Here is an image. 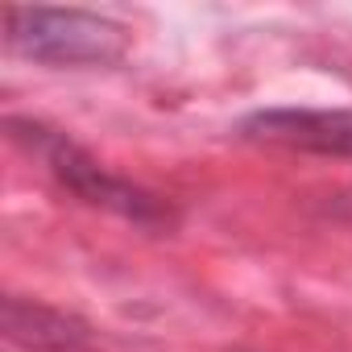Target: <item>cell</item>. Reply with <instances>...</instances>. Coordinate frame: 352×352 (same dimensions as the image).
Wrapping results in <instances>:
<instances>
[{"instance_id": "1", "label": "cell", "mask_w": 352, "mask_h": 352, "mask_svg": "<svg viewBox=\"0 0 352 352\" xmlns=\"http://www.w3.org/2000/svg\"><path fill=\"white\" fill-rule=\"evenodd\" d=\"M9 137L30 157H38L46 166V174H50L63 191H71L75 199H83L91 208H104V212H112V216L145 228V232H170L174 220H179V216H174V208L162 195H153V191L120 179V174L104 170L63 129H50V124H42L34 116H9Z\"/></svg>"}, {"instance_id": "2", "label": "cell", "mask_w": 352, "mask_h": 352, "mask_svg": "<svg viewBox=\"0 0 352 352\" xmlns=\"http://www.w3.org/2000/svg\"><path fill=\"white\" fill-rule=\"evenodd\" d=\"M13 54L46 67H108L129 54V30L87 9H5Z\"/></svg>"}, {"instance_id": "3", "label": "cell", "mask_w": 352, "mask_h": 352, "mask_svg": "<svg viewBox=\"0 0 352 352\" xmlns=\"http://www.w3.org/2000/svg\"><path fill=\"white\" fill-rule=\"evenodd\" d=\"M241 137L315 157H352V112L344 108H261L241 120Z\"/></svg>"}, {"instance_id": "4", "label": "cell", "mask_w": 352, "mask_h": 352, "mask_svg": "<svg viewBox=\"0 0 352 352\" xmlns=\"http://www.w3.org/2000/svg\"><path fill=\"white\" fill-rule=\"evenodd\" d=\"M0 331L13 348H25V352H87L91 348V327L79 315H67L58 307H46L21 294H5V302H0Z\"/></svg>"}]
</instances>
